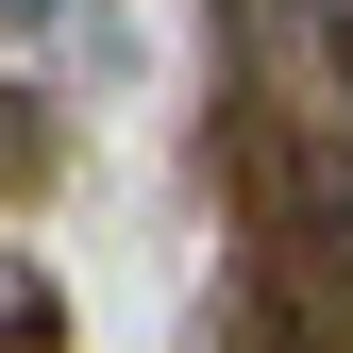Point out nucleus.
<instances>
[{
  "label": "nucleus",
  "instance_id": "1",
  "mask_svg": "<svg viewBox=\"0 0 353 353\" xmlns=\"http://www.w3.org/2000/svg\"><path fill=\"white\" fill-rule=\"evenodd\" d=\"M34 17H51V0H0V34H34Z\"/></svg>",
  "mask_w": 353,
  "mask_h": 353
},
{
  "label": "nucleus",
  "instance_id": "2",
  "mask_svg": "<svg viewBox=\"0 0 353 353\" xmlns=\"http://www.w3.org/2000/svg\"><path fill=\"white\" fill-rule=\"evenodd\" d=\"M17 118H34V101H0V152H17Z\"/></svg>",
  "mask_w": 353,
  "mask_h": 353
},
{
  "label": "nucleus",
  "instance_id": "3",
  "mask_svg": "<svg viewBox=\"0 0 353 353\" xmlns=\"http://www.w3.org/2000/svg\"><path fill=\"white\" fill-rule=\"evenodd\" d=\"M336 303H353V252H336Z\"/></svg>",
  "mask_w": 353,
  "mask_h": 353
},
{
  "label": "nucleus",
  "instance_id": "4",
  "mask_svg": "<svg viewBox=\"0 0 353 353\" xmlns=\"http://www.w3.org/2000/svg\"><path fill=\"white\" fill-rule=\"evenodd\" d=\"M336 68H353V34H336Z\"/></svg>",
  "mask_w": 353,
  "mask_h": 353
}]
</instances>
